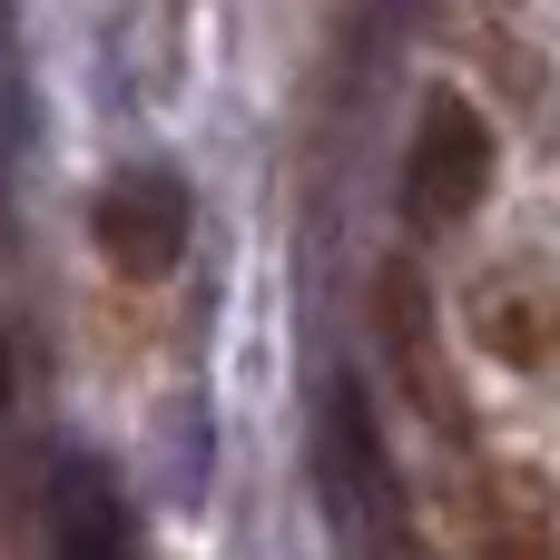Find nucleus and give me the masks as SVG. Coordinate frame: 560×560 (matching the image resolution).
I'll use <instances>...</instances> for the list:
<instances>
[{"label": "nucleus", "instance_id": "obj_1", "mask_svg": "<svg viewBox=\"0 0 560 560\" xmlns=\"http://www.w3.org/2000/svg\"><path fill=\"white\" fill-rule=\"evenodd\" d=\"M482 187H492V118L463 89H433L413 118V148H404V226L443 236L482 207Z\"/></svg>", "mask_w": 560, "mask_h": 560}, {"label": "nucleus", "instance_id": "obj_2", "mask_svg": "<svg viewBox=\"0 0 560 560\" xmlns=\"http://www.w3.org/2000/svg\"><path fill=\"white\" fill-rule=\"evenodd\" d=\"M315 463H325V502H335L345 541L394 551V541H404V482H394V453H384V433H374V413H364L354 374H335V384H325Z\"/></svg>", "mask_w": 560, "mask_h": 560}, {"label": "nucleus", "instance_id": "obj_3", "mask_svg": "<svg viewBox=\"0 0 560 560\" xmlns=\"http://www.w3.org/2000/svg\"><path fill=\"white\" fill-rule=\"evenodd\" d=\"M89 236H98V256H108L118 276L158 285V276L187 256V187H177L167 167H118V177L98 187V207H89Z\"/></svg>", "mask_w": 560, "mask_h": 560}, {"label": "nucleus", "instance_id": "obj_4", "mask_svg": "<svg viewBox=\"0 0 560 560\" xmlns=\"http://www.w3.org/2000/svg\"><path fill=\"white\" fill-rule=\"evenodd\" d=\"M49 560H138L118 472L89 463V453H69V463L49 472Z\"/></svg>", "mask_w": 560, "mask_h": 560}, {"label": "nucleus", "instance_id": "obj_5", "mask_svg": "<svg viewBox=\"0 0 560 560\" xmlns=\"http://www.w3.org/2000/svg\"><path fill=\"white\" fill-rule=\"evenodd\" d=\"M463 522H472V551H482V560H551L560 551L551 502H541L532 472H482L472 502H463Z\"/></svg>", "mask_w": 560, "mask_h": 560}, {"label": "nucleus", "instance_id": "obj_6", "mask_svg": "<svg viewBox=\"0 0 560 560\" xmlns=\"http://www.w3.org/2000/svg\"><path fill=\"white\" fill-rule=\"evenodd\" d=\"M384 335H394V364L413 374L423 404H443V364H433V295L413 266H384Z\"/></svg>", "mask_w": 560, "mask_h": 560}, {"label": "nucleus", "instance_id": "obj_7", "mask_svg": "<svg viewBox=\"0 0 560 560\" xmlns=\"http://www.w3.org/2000/svg\"><path fill=\"white\" fill-rule=\"evenodd\" d=\"M482 345L512 354V364H541L560 345V295H541V285H482Z\"/></svg>", "mask_w": 560, "mask_h": 560}, {"label": "nucleus", "instance_id": "obj_8", "mask_svg": "<svg viewBox=\"0 0 560 560\" xmlns=\"http://www.w3.org/2000/svg\"><path fill=\"white\" fill-rule=\"evenodd\" d=\"M0 404H10V335H0Z\"/></svg>", "mask_w": 560, "mask_h": 560}]
</instances>
